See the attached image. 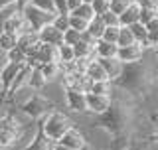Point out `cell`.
Masks as SVG:
<instances>
[{
  "instance_id": "cell-1",
  "label": "cell",
  "mask_w": 158,
  "mask_h": 150,
  "mask_svg": "<svg viewBox=\"0 0 158 150\" xmlns=\"http://www.w3.org/2000/svg\"><path fill=\"white\" fill-rule=\"evenodd\" d=\"M152 81V71L150 67L144 63V59L138 63H128L123 65V71L118 75V79L113 83V87L125 91L128 97H140L148 91V85Z\"/></svg>"
},
{
  "instance_id": "cell-2",
  "label": "cell",
  "mask_w": 158,
  "mask_h": 150,
  "mask_svg": "<svg viewBox=\"0 0 158 150\" xmlns=\"http://www.w3.org/2000/svg\"><path fill=\"white\" fill-rule=\"evenodd\" d=\"M38 127H40V131L46 134L49 140L57 144L59 140H61V136L69 131V128L75 127V123H73V119L69 117L67 113L59 111V109H53L52 113L46 115V117L38 123Z\"/></svg>"
},
{
  "instance_id": "cell-3",
  "label": "cell",
  "mask_w": 158,
  "mask_h": 150,
  "mask_svg": "<svg viewBox=\"0 0 158 150\" xmlns=\"http://www.w3.org/2000/svg\"><path fill=\"white\" fill-rule=\"evenodd\" d=\"M56 109V103L48 97L46 93H30L26 101L18 107V111L28 119L30 123H40L46 115H49Z\"/></svg>"
},
{
  "instance_id": "cell-4",
  "label": "cell",
  "mask_w": 158,
  "mask_h": 150,
  "mask_svg": "<svg viewBox=\"0 0 158 150\" xmlns=\"http://www.w3.org/2000/svg\"><path fill=\"white\" fill-rule=\"evenodd\" d=\"M20 12H22V16H24V20H26V24L30 26V30H32V32H36V34L44 26L52 24L53 22V16H56V14H48V12H42V10L34 8L32 4L20 8Z\"/></svg>"
},
{
  "instance_id": "cell-5",
  "label": "cell",
  "mask_w": 158,
  "mask_h": 150,
  "mask_svg": "<svg viewBox=\"0 0 158 150\" xmlns=\"http://www.w3.org/2000/svg\"><path fill=\"white\" fill-rule=\"evenodd\" d=\"M57 144H61V146H65V148H71V150H91L87 136L79 131L77 127L69 128V131L61 136V140H59Z\"/></svg>"
},
{
  "instance_id": "cell-6",
  "label": "cell",
  "mask_w": 158,
  "mask_h": 150,
  "mask_svg": "<svg viewBox=\"0 0 158 150\" xmlns=\"http://www.w3.org/2000/svg\"><path fill=\"white\" fill-rule=\"evenodd\" d=\"M59 85H61V89H73V91H83V93H87L91 81L85 77V73H81V71H71V73H63V75H61Z\"/></svg>"
},
{
  "instance_id": "cell-7",
  "label": "cell",
  "mask_w": 158,
  "mask_h": 150,
  "mask_svg": "<svg viewBox=\"0 0 158 150\" xmlns=\"http://www.w3.org/2000/svg\"><path fill=\"white\" fill-rule=\"evenodd\" d=\"M63 103L71 113L87 115V101L83 91H73V89H63Z\"/></svg>"
},
{
  "instance_id": "cell-8",
  "label": "cell",
  "mask_w": 158,
  "mask_h": 150,
  "mask_svg": "<svg viewBox=\"0 0 158 150\" xmlns=\"http://www.w3.org/2000/svg\"><path fill=\"white\" fill-rule=\"evenodd\" d=\"M4 32H6V34H12V36H16V38L24 36V34H28V32H32L30 26L26 24V20H24L22 12H20V8L6 18V22H4Z\"/></svg>"
},
{
  "instance_id": "cell-9",
  "label": "cell",
  "mask_w": 158,
  "mask_h": 150,
  "mask_svg": "<svg viewBox=\"0 0 158 150\" xmlns=\"http://www.w3.org/2000/svg\"><path fill=\"white\" fill-rule=\"evenodd\" d=\"M85 101H87V115L93 117H101L103 113L109 111L113 99L111 97H103V95H93V93H85Z\"/></svg>"
},
{
  "instance_id": "cell-10",
  "label": "cell",
  "mask_w": 158,
  "mask_h": 150,
  "mask_svg": "<svg viewBox=\"0 0 158 150\" xmlns=\"http://www.w3.org/2000/svg\"><path fill=\"white\" fill-rule=\"evenodd\" d=\"M144 56H146V52L142 49V46H138V44H132V46H127V48H118V52H117V59L123 65L138 63V61L144 59Z\"/></svg>"
},
{
  "instance_id": "cell-11",
  "label": "cell",
  "mask_w": 158,
  "mask_h": 150,
  "mask_svg": "<svg viewBox=\"0 0 158 150\" xmlns=\"http://www.w3.org/2000/svg\"><path fill=\"white\" fill-rule=\"evenodd\" d=\"M40 46H42V44H40L36 32H28V34H24V36L18 38V49H22L26 57H34V56H36Z\"/></svg>"
},
{
  "instance_id": "cell-12",
  "label": "cell",
  "mask_w": 158,
  "mask_h": 150,
  "mask_svg": "<svg viewBox=\"0 0 158 150\" xmlns=\"http://www.w3.org/2000/svg\"><path fill=\"white\" fill-rule=\"evenodd\" d=\"M38 40L40 44H46V46H61L63 44V34L56 30L52 26V24H48V26H44L42 30L38 32Z\"/></svg>"
},
{
  "instance_id": "cell-13",
  "label": "cell",
  "mask_w": 158,
  "mask_h": 150,
  "mask_svg": "<svg viewBox=\"0 0 158 150\" xmlns=\"http://www.w3.org/2000/svg\"><path fill=\"white\" fill-rule=\"evenodd\" d=\"M53 148H56V142L49 140L46 134L40 131V127H38L36 132H34V136H32V140H30L22 150H53Z\"/></svg>"
},
{
  "instance_id": "cell-14",
  "label": "cell",
  "mask_w": 158,
  "mask_h": 150,
  "mask_svg": "<svg viewBox=\"0 0 158 150\" xmlns=\"http://www.w3.org/2000/svg\"><path fill=\"white\" fill-rule=\"evenodd\" d=\"M99 63H101V67H103V71L107 73V79L111 83H115L117 79H118V75H121L123 71V63L118 61L117 57H111V59H97Z\"/></svg>"
},
{
  "instance_id": "cell-15",
  "label": "cell",
  "mask_w": 158,
  "mask_h": 150,
  "mask_svg": "<svg viewBox=\"0 0 158 150\" xmlns=\"http://www.w3.org/2000/svg\"><path fill=\"white\" fill-rule=\"evenodd\" d=\"M38 59L40 65H46V63H57V48L56 46H46L42 44L38 49V53L34 56Z\"/></svg>"
},
{
  "instance_id": "cell-16",
  "label": "cell",
  "mask_w": 158,
  "mask_h": 150,
  "mask_svg": "<svg viewBox=\"0 0 158 150\" xmlns=\"http://www.w3.org/2000/svg\"><path fill=\"white\" fill-rule=\"evenodd\" d=\"M117 52H118L117 44H107V42H103V40H97V42H95V57L97 59L117 57Z\"/></svg>"
},
{
  "instance_id": "cell-17",
  "label": "cell",
  "mask_w": 158,
  "mask_h": 150,
  "mask_svg": "<svg viewBox=\"0 0 158 150\" xmlns=\"http://www.w3.org/2000/svg\"><path fill=\"white\" fill-rule=\"evenodd\" d=\"M138 20H140V8H138L135 2H131V6L118 16V26L128 28V26H132V24H136Z\"/></svg>"
},
{
  "instance_id": "cell-18",
  "label": "cell",
  "mask_w": 158,
  "mask_h": 150,
  "mask_svg": "<svg viewBox=\"0 0 158 150\" xmlns=\"http://www.w3.org/2000/svg\"><path fill=\"white\" fill-rule=\"evenodd\" d=\"M83 73H85V77H87L91 83H97V81H109V79H107V73L103 71L101 63H99L97 59H93V61L85 67V71H83Z\"/></svg>"
},
{
  "instance_id": "cell-19",
  "label": "cell",
  "mask_w": 158,
  "mask_h": 150,
  "mask_svg": "<svg viewBox=\"0 0 158 150\" xmlns=\"http://www.w3.org/2000/svg\"><path fill=\"white\" fill-rule=\"evenodd\" d=\"M40 71H42L44 79L49 83H57L59 79H61V67H59V63H46V65L40 67Z\"/></svg>"
},
{
  "instance_id": "cell-20",
  "label": "cell",
  "mask_w": 158,
  "mask_h": 150,
  "mask_svg": "<svg viewBox=\"0 0 158 150\" xmlns=\"http://www.w3.org/2000/svg\"><path fill=\"white\" fill-rule=\"evenodd\" d=\"M103 32H105V24H103V20L99 18V16H95V18H93L91 22L87 24V30H85V34H87V36L93 40V42L101 40Z\"/></svg>"
},
{
  "instance_id": "cell-21",
  "label": "cell",
  "mask_w": 158,
  "mask_h": 150,
  "mask_svg": "<svg viewBox=\"0 0 158 150\" xmlns=\"http://www.w3.org/2000/svg\"><path fill=\"white\" fill-rule=\"evenodd\" d=\"M128 30H131L135 42L138 44V46H142V49L146 52V26L140 24V22H136V24H132V26H128Z\"/></svg>"
},
{
  "instance_id": "cell-22",
  "label": "cell",
  "mask_w": 158,
  "mask_h": 150,
  "mask_svg": "<svg viewBox=\"0 0 158 150\" xmlns=\"http://www.w3.org/2000/svg\"><path fill=\"white\" fill-rule=\"evenodd\" d=\"M113 83L111 81H97V83H91L89 85V91L87 93H93V95H103V97H111L113 95Z\"/></svg>"
},
{
  "instance_id": "cell-23",
  "label": "cell",
  "mask_w": 158,
  "mask_h": 150,
  "mask_svg": "<svg viewBox=\"0 0 158 150\" xmlns=\"http://www.w3.org/2000/svg\"><path fill=\"white\" fill-rule=\"evenodd\" d=\"M75 61V53H73V48L71 46H57V63L59 65H65V63H71Z\"/></svg>"
},
{
  "instance_id": "cell-24",
  "label": "cell",
  "mask_w": 158,
  "mask_h": 150,
  "mask_svg": "<svg viewBox=\"0 0 158 150\" xmlns=\"http://www.w3.org/2000/svg\"><path fill=\"white\" fill-rule=\"evenodd\" d=\"M14 48H18V38L12 36V34H6V32L0 34V52L8 53V52H12Z\"/></svg>"
},
{
  "instance_id": "cell-25",
  "label": "cell",
  "mask_w": 158,
  "mask_h": 150,
  "mask_svg": "<svg viewBox=\"0 0 158 150\" xmlns=\"http://www.w3.org/2000/svg\"><path fill=\"white\" fill-rule=\"evenodd\" d=\"M69 14H71V16L81 18V20H85V22H91V20L95 18V12H93L91 4H81V6H77L73 12H69Z\"/></svg>"
},
{
  "instance_id": "cell-26",
  "label": "cell",
  "mask_w": 158,
  "mask_h": 150,
  "mask_svg": "<svg viewBox=\"0 0 158 150\" xmlns=\"http://www.w3.org/2000/svg\"><path fill=\"white\" fill-rule=\"evenodd\" d=\"M132 44H136V42H135V38H132L131 30L125 28V26H121V32H118V40H117V46H118V48H127V46H132Z\"/></svg>"
},
{
  "instance_id": "cell-27",
  "label": "cell",
  "mask_w": 158,
  "mask_h": 150,
  "mask_svg": "<svg viewBox=\"0 0 158 150\" xmlns=\"http://www.w3.org/2000/svg\"><path fill=\"white\" fill-rule=\"evenodd\" d=\"M131 2H132V0H111V4H109V12L115 14V16L118 18L128 6H131Z\"/></svg>"
},
{
  "instance_id": "cell-28",
  "label": "cell",
  "mask_w": 158,
  "mask_h": 150,
  "mask_svg": "<svg viewBox=\"0 0 158 150\" xmlns=\"http://www.w3.org/2000/svg\"><path fill=\"white\" fill-rule=\"evenodd\" d=\"M6 59H8V63H14V65H26V59H28V57L24 56L22 49L14 48L12 52L6 53Z\"/></svg>"
},
{
  "instance_id": "cell-29",
  "label": "cell",
  "mask_w": 158,
  "mask_h": 150,
  "mask_svg": "<svg viewBox=\"0 0 158 150\" xmlns=\"http://www.w3.org/2000/svg\"><path fill=\"white\" fill-rule=\"evenodd\" d=\"M118 32H121V26H105V32H103L101 40L107 42V44H117Z\"/></svg>"
},
{
  "instance_id": "cell-30",
  "label": "cell",
  "mask_w": 158,
  "mask_h": 150,
  "mask_svg": "<svg viewBox=\"0 0 158 150\" xmlns=\"http://www.w3.org/2000/svg\"><path fill=\"white\" fill-rule=\"evenodd\" d=\"M52 26L59 30V32H67L69 30V14H56L53 16V22H52Z\"/></svg>"
},
{
  "instance_id": "cell-31",
  "label": "cell",
  "mask_w": 158,
  "mask_h": 150,
  "mask_svg": "<svg viewBox=\"0 0 158 150\" xmlns=\"http://www.w3.org/2000/svg\"><path fill=\"white\" fill-rule=\"evenodd\" d=\"M34 8L42 10V12H48V14H56V6H53V0H32Z\"/></svg>"
},
{
  "instance_id": "cell-32",
  "label": "cell",
  "mask_w": 158,
  "mask_h": 150,
  "mask_svg": "<svg viewBox=\"0 0 158 150\" xmlns=\"http://www.w3.org/2000/svg\"><path fill=\"white\" fill-rule=\"evenodd\" d=\"M87 24H89V22H85V20H81V18L71 16V14H69V30H75V32L83 34V32L87 30Z\"/></svg>"
},
{
  "instance_id": "cell-33",
  "label": "cell",
  "mask_w": 158,
  "mask_h": 150,
  "mask_svg": "<svg viewBox=\"0 0 158 150\" xmlns=\"http://www.w3.org/2000/svg\"><path fill=\"white\" fill-rule=\"evenodd\" d=\"M109 4H111V0H93L91 8L95 12V16H103L105 12H109Z\"/></svg>"
},
{
  "instance_id": "cell-34",
  "label": "cell",
  "mask_w": 158,
  "mask_h": 150,
  "mask_svg": "<svg viewBox=\"0 0 158 150\" xmlns=\"http://www.w3.org/2000/svg\"><path fill=\"white\" fill-rule=\"evenodd\" d=\"M79 40H81V34L75 32V30H67V32H63V44H65V46L73 48Z\"/></svg>"
},
{
  "instance_id": "cell-35",
  "label": "cell",
  "mask_w": 158,
  "mask_h": 150,
  "mask_svg": "<svg viewBox=\"0 0 158 150\" xmlns=\"http://www.w3.org/2000/svg\"><path fill=\"white\" fill-rule=\"evenodd\" d=\"M154 18H158V10H140V20H138V22L146 26V24L152 22Z\"/></svg>"
},
{
  "instance_id": "cell-36",
  "label": "cell",
  "mask_w": 158,
  "mask_h": 150,
  "mask_svg": "<svg viewBox=\"0 0 158 150\" xmlns=\"http://www.w3.org/2000/svg\"><path fill=\"white\" fill-rule=\"evenodd\" d=\"M140 10H158V0H132Z\"/></svg>"
},
{
  "instance_id": "cell-37",
  "label": "cell",
  "mask_w": 158,
  "mask_h": 150,
  "mask_svg": "<svg viewBox=\"0 0 158 150\" xmlns=\"http://www.w3.org/2000/svg\"><path fill=\"white\" fill-rule=\"evenodd\" d=\"M103 20V24L105 26H118V18L115 16V14H111V12H105L103 16H99Z\"/></svg>"
},
{
  "instance_id": "cell-38",
  "label": "cell",
  "mask_w": 158,
  "mask_h": 150,
  "mask_svg": "<svg viewBox=\"0 0 158 150\" xmlns=\"http://www.w3.org/2000/svg\"><path fill=\"white\" fill-rule=\"evenodd\" d=\"M56 14H67V0H53Z\"/></svg>"
},
{
  "instance_id": "cell-39",
  "label": "cell",
  "mask_w": 158,
  "mask_h": 150,
  "mask_svg": "<svg viewBox=\"0 0 158 150\" xmlns=\"http://www.w3.org/2000/svg\"><path fill=\"white\" fill-rule=\"evenodd\" d=\"M12 6H18V0H0V10L12 8Z\"/></svg>"
},
{
  "instance_id": "cell-40",
  "label": "cell",
  "mask_w": 158,
  "mask_h": 150,
  "mask_svg": "<svg viewBox=\"0 0 158 150\" xmlns=\"http://www.w3.org/2000/svg\"><path fill=\"white\" fill-rule=\"evenodd\" d=\"M81 4H83L81 0H67V14L73 12V10H75L77 6H81Z\"/></svg>"
},
{
  "instance_id": "cell-41",
  "label": "cell",
  "mask_w": 158,
  "mask_h": 150,
  "mask_svg": "<svg viewBox=\"0 0 158 150\" xmlns=\"http://www.w3.org/2000/svg\"><path fill=\"white\" fill-rule=\"evenodd\" d=\"M150 140L154 142V144H158V127L154 128V131H152V134H150Z\"/></svg>"
},
{
  "instance_id": "cell-42",
  "label": "cell",
  "mask_w": 158,
  "mask_h": 150,
  "mask_svg": "<svg viewBox=\"0 0 158 150\" xmlns=\"http://www.w3.org/2000/svg\"><path fill=\"white\" fill-rule=\"evenodd\" d=\"M30 2H32V0H18V8H24V6H28Z\"/></svg>"
},
{
  "instance_id": "cell-43",
  "label": "cell",
  "mask_w": 158,
  "mask_h": 150,
  "mask_svg": "<svg viewBox=\"0 0 158 150\" xmlns=\"http://www.w3.org/2000/svg\"><path fill=\"white\" fill-rule=\"evenodd\" d=\"M146 53H148V52H146ZM150 53L154 56V61L158 63V48H152V49H150Z\"/></svg>"
},
{
  "instance_id": "cell-44",
  "label": "cell",
  "mask_w": 158,
  "mask_h": 150,
  "mask_svg": "<svg viewBox=\"0 0 158 150\" xmlns=\"http://www.w3.org/2000/svg\"><path fill=\"white\" fill-rule=\"evenodd\" d=\"M53 150H71V148H65V146H61V144H56V148Z\"/></svg>"
},
{
  "instance_id": "cell-45",
  "label": "cell",
  "mask_w": 158,
  "mask_h": 150,
  "mask_svg": "<svg viewBox=\"0 0 158 150\" xmlns=\"http://www.w3.org/2000/svg\"><path fill=\"white\" fill-rule=\"evenodd\" d=\"M81 2H83V4H91L93 0H81Z\"/></svg>"
},
{
  "instance_id": "cell-46",
  "label": "cell",
  "mask_w": 158,
  "mask_h": 150,
  "mask_svg": "<svg viewBox=\"0 0 158 150\" xmlns=\"http://www.w3.org/2000/svg\"><path fill=\"white\" fill-rule=\"evenodd\" d=\"M0 107H2V95H0Z\"/></svg>"
},
{
  "instance_id": "cell-47",
  "label": "cell",
  "mask_w": 158,
  "mask_h": 150,
  "mask_svg": "<svg viewBox=\"0 0 158 150\" xmlns=\"http://www.w3.org/2000/svg\"><path fill=\"white\" fill-rule=\"evenodd\" d=\"M156 81H158V71H156Z\"/></svg>"
},
{
  "instance_id": "cell-48",
  "label": "cell",
  "mask_w": 158,
  "mask_h": 150,
  "mask_svg": "<svg viewBox=\"0 0 158 150\" xmlns=\"http://www.w3.org/2000/svg\"><path fill=\"white\" fill-rule=\"evenodd\" d=\"M156 119H158V117H156Z\"/></svg>"
}]
</instances>
